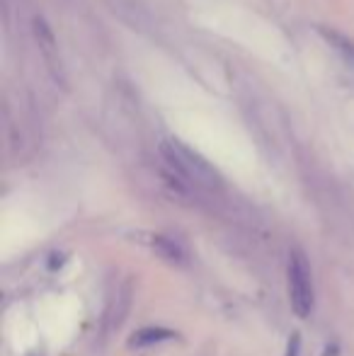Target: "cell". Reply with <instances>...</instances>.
Here are the masks:
<instances>
[{
  "mask_svg": "<svg viewBox=\"0 0 354 356\" xmlns=\"http://www.w3.org/2000/svg\"><path fill=\"white\" fill-rule=\"evenodd\" d=\"M289 298H291V308L298 318H308L313 310V279L311 267H308L306 257L301 252H291L289 259Z\"/></svg>",
  "mask_w": 354,
  "mask_h": 356,
  "instance_id": "obj_2",
  "label": "cell"
},
{
  "mask_svg": "<svg viewBox=\"0 0 354 356\" xmlns=\"http://www.w3.org/2000/svg\"><path fill=\"white\" fill-rule=\"evenodd\" d=\"M298 347H301V337H298V334H293V337L289 339L287 356H298Z\"/></svg>",
  "mask_w": 354,
  "mask_h": 356,
  "instance_id": "obj_6",
  "label": "cell"
},
{
  "mask_svg": "<svg viewBox=\"0 0 354 356\" xmlns=\"http://www.w3.org/2000/svg\"><path fill=\"white\" fill-rule=\"evenodd\" d=\"M175 332L170 330H163V327H146V330H138L131 339H129V347H151V344H161L166 339H172Z\"/></svg>",
  "mask_w": 354,
  "mask_h": 356,
  "instance_id": "obj_3",
  "label": "cell"
},
{
  "mask_svg": "<svg viewBox=\"0 0 354 356\" xmlns=\"http://www.w3.org/2000/svg\"><path fill=\"white\" fill-rule=\"evenodd\" d=\"M163 155H166L172 172H177L179 177L187 179V182L204 184V187H214V184L218 182L216 172H214L202 158L189 153V150L182 148L179 143H163Z\"/></svg>",
  "mask_w": 354,
  "mask_h": 356,
  "instance_id": "obj_1",
  "label": "cell"
},
{
  "mask_svg": "<svg viewBox=\"0 0 354 356\" xmlns=\"http://www.w3.org/2000/svg\"><path fill=\"white\" fill-rule=\"evenodd\" d=\"M129 308H131V284H124L122 291L117 293V305H114V310L109 313V327L112 330L122 327V323L127 320Z\"/></svg>",
  "mask_w": 354,
  "mask_h": 356,
  "instance_id": "obj_4",
  "label": "cell"
},
{
  "mask_svg": "<svg viewBox=\"0 0 354 356\" xmlns=\"http://www.w3.org/2000/svg\"><path fill=\"white\" fill-rule=\"evenodd\" d=\"M153 250H156V252L161 254V257H166L168 262H182V259H184L182 248H179L175 240L163 238V235H158V238L153 240Z\"/></svg>",
  "mask_w": 354,
  "mask_h": 356,
  "instance_id": "obj_5",
  "label": "cell"
}]
</instances>
